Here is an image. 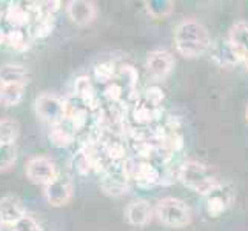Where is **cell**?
<instances>
[{
  "instance_id": "obj_11",
  "label": "cell",
  "mask_w": 248,
  "mask_h": 231,
  "mask_svg": "<svg viewBox=\"0 0 248 231\" xmlns=\"http://www.w3.org/2000/svg\"><path fill=\"white\" fill-rule=\"evenodd\" d=\"M100 190L111 198H121V196L130 191V179L126 177L122 168H109L104 173V177L100 179Z\"/></svg>"
},
{
  "instance_id": "obj_12",
  "label": "cell",
  "mask_w": 248,
  "mask_h": 231,
  "mask_svg": "<svg viewBox=\"0 0 248 231\" xmlns=\"http://www.w3.org/2000/svg\"><path fill=\"white\" fill-rule=\"evenodd\" d=\"M125 219L131 227L143 228L147 227L155 217V208L151 207L148 200L134 199L125 207Z\"/></svg>"
},
{
  "instance_id": "obj_15",
  "label": "cell",
  "mask_w": 248,
  "mask_h": 231,
  "mask_svg": "<svg viewBox=\"0 0 248 231\" xmlns=\"http://www.w3.org/2000/svg\"><path fill=\"white\" fill-rule=\"evenodd\" d=\"M76 138H78V136H76L74 128L66 119L63 122L51 126V130H49V140L59 148L70 147V145L76 140Z\"/></svg>"
},
{
  "instance_id": "obj_24",
  "label": "cell",
  "mask_w": 248,
  "mask_h": 231,
  "mask_svg": "<svg viewBox=\"0 0 248 231\" xmlns=\"http://www.w3.org/2000/svg\"><path fill=\"white\" fill-rule=\"evenodd\" d=\"M17 160L16 143H0V173L11 169Z\"/></svg>"
},
{
  "instance_id": "obj_26",
  "label": "cell",
  "mask_w": 248,
  "mask_h": 231,
  "mask_svg": "<svg viewBox=\"0 0 248 231\" xmlns=\"http://www.w3.org/2000/svg\"><path fill=\"white\" fill-rule=\"evenodd\" d=\"M62 2L59 0H45V2H37L39 17H54L56 13L61 10Z\"/></svg>"
},
{
  "instance_id": "obj_13",
  "label": "cell",
  "mask_w": 248,
  "mask_h": 231,
  "mask_svg": "<svg viewBox=\"0 0 248 231\" xmlns=\"http://www.w3.org/2000/svg\"><path fill=\"white\" fill-rule=\"evenodd\" d=\"M23 200L17 194H5L0 198V222L16 225L23 216H27Z\"/></svg>"
},
{
  "instance_id": "obj_4",
  "label": "cell",
  "mask_w": 248,
  "mask_h": 231,
  "mask_svg": "<svg viewBox=\"0 0 248 231\" xmlns=\"http://www.w3.org/2000/svg\"><path fill=\"white\" fill-rule=\"evenodd\" d=\"M34 113L42 122L54 126L66 119V104L54 92H42L34 100Z\"/></svg>"
},
{
  "instance_id": "obj_18",
  "label": "cell",
  "mask_w": 248,
  "mask_h": 231,
  "mask_svg": "<svg viewBox=\"0 0 248 231\" xmlns=\"http://www.w3.org/2000/svg\"><path fill=\"white\" fill-rule=\"evenodd\" d=\"M32 36L30 32V28H8L6 32V42L16 51H27L31 48Z\"/></svg>"
},
{
  "instance_id": "obj_3",
  "label": "cell",
  "mask_w": 248,
  "mask_h": 231,
  "mask_svg": "<svg viewBox=\"0 0 248 231\" xmlns=\"http://www.w3.org/2000/svg\"><path fill=\"white\" fill-rule=\"evenodd\" d=\"M155 216L162 225L168 228H184L191 224L193 211L185 200L167 196L157 200L155 207Z\"/></svg>"
},
{
  "instance_id": "obj_8",
  "label": "cell",
  "mask_w": 248,
  "mask_h": 231,
  "mask_svg": "<svg viewBox=\"0 0 248 231\" xmlns=\"http://www.w3.org/2000/svg\"><path fill=\"white\" fill-rule=\"evenodd\" d=\"M174 65H176L174 57L167 49H153L147 54V59H145L147 73L156 82L168 79L174 70Z\"/></svg>"
},
{
  "instance_id": "obj_28",
  "label": "cell",
  "mask_w": 248,
  "mask_h": 231,
  "mask_svg": "<svg viewBox=\"0 0 248 231\" xmlns=\"http://www.w3.org/2000/svg\"><path fill=\"white\" fill-rule=\"evenodd\" d=\"M164 91H162L159 87H150L147 90V92H145V99H147V104L151 105V107H155L157 108L160 104H162V100H164Z\"/></svg>"
},
{
  "instance_id": "obj_19",
  "label": "cell",
  "mask_w": 248,
  "mask_h": 231,
  "mask_svg": "<svg viewBox=\"0 0 248 231\" xmlns=\"http://www.w3.org/2000/svg\"><path fill=\"white\" fill-rule=\"evenodd\" d=\"M74 96L79 100H82L83 104H87L90 108L96 100V91H94L93 82L88 76H79L74 80Z\"/></svg>"
},
{
  "instance_id": "obj_2",
  "label": "cell",
  "mask_w": 248,
  "mask_h": 231,
  "mask_svg": "<svg viewBox=\"0 0 248 231\" xmlns=\"http://www.w3.org/2000/svg\"><path fill=\"white\" fill-rule=\"evenodd\" d=\"M177 181L202 198L220 184L213 168L198 159H186L182 162L177 169Z\"/></svg>"
},
{
  "instance_id": "obj_6",
  "label": "cell",
  "mask_w": 248,
  "mask_h": 231,
  "mask_svg": "<svg viewBox=\"0 0 248 231\" xmlns=\"http://www.w3.org/2000/svg\"><path fill=\"white\" fill-rule=\"evenodd\" d=\"M234 199H236V193L233 188L220 182L215 190L203 198L205 211H207V215L210 217H219L227 210L232 208Z\"/></svg>"
},
{
  "instance_id": "obj_1",
  "label": "cell",
  "mask_w": 248,
  "mask_h": 231,
  "mask_svg": "<svg viewBox=\"0 0 248 231\" xmlns=\"http://www.w3.org/2000/svg\"><path fill=\"white\" fill-rule=\"evenodd\" d=\"M174 48L184 59H198L210 53L213 45L208 28L193 17H186L177 22L173 32Z\"/></svg>"
},
{
  "instance_id": "obj_25",
  "label": "cell",
  "mask_w": 248,
  "mask_h": 231,
  "mask_svg": "<svg viewBox=\"0 0 248 231\" xmlns=\"http://www.w3.org/2000/svg\"><path fill=\"white\" fill-rule=\"evenodd\" d=\"M116 74V66L111 62H102L94 68V77L99 83H111Z\"/></svg>"
},
{
  "instance_id": "obj_5",
  "label": "cell",
  "mask_w": 248,
  "mask_h": 231,
  "mask_svg": "<svg viewBox=\"0 0 248 231\" xmlns=\"http://www.w3.org/2000/svg\"><path fill=\"white\" fill-rule=\"evenodd\" d=\"M59 174L61 173H59L54 160H51L46 156H32L25 164V176H27V179L31 184L40 185L42 188L49 185Z\"/></svg>"
},
{
  "instance_id": "obj_16",
  "label": "cell",
  "mask_w": 248,
  "mask_h": 231,
  "mask_svg": "<svg viewBox=\"0 0 248 231\" xmlns=\"http://www.w3.org/2000/svg\"><path fill=\"white\" fill-rule=\"evenodd\" d=\"M227 39L232 42V45L241 53L242 56H245L248 53V22H236L232 25Z\"/></svg>"
},
{
  "instance_id": "obj_10",
  "label": "cell",
  "mask_w": 248,
  "mask_h": 231,
  "mask_svg": "<svg viewBox=\"0 0 248 231\" xmlns=\"http://www.w3.org/2000/svg\"><path fill=\"white\" fill-rule=\"evenodd\" d=\"M210 57L220 68H233L244 62V56L232 45L227 37H220L213 42L210 48Z\"/></svg>"
},
{
  "instance_id": "obj_30",
  "label": "cell",
  "mask_w": 248,
  "mask_h": 231,
  "mask_svg": "<svg viewBox=\"0 0 248 231\" xmlns=\"http://www.w3.org/2000/svg\"><path fill=\"white\" fill-rule=\"evenodd\" d=\"M242 63H244L245 70H247V73H248V53H247V54L244 56V62H242Z\"/></svg>"
},
{
  "instance_id": "obj_17",
  "label": "cell",
  "mask_w": 248,
  "mask_h": 231,
  "mask_svg": "<svg viewBox=\"0 0 248 231\" xmlns=\"http://www.w3.org/2000/svg\"><path fill=\"white\" fill-rule=\"evenodd\" d=\"M143 8L151 19L164 20L173 14L176 2H173V0H145Z\"/></svg>"
},
{
  "instance_id": "obj_9",
  "label": "cell",
  "mask_w": 248,
  "mask_h": 231,
  "mask_svg": "<svg viewBox=\"0 0 248 231\" xmlns=\"http://www.w3.org/2000/svg\"><path fill=\"white\" fill-rule=\"evenodd\" d=\"M65 13L73 25L79 28L90 27L97 19V5L91 0H70L65 3Z\"/></svg>"
},
{
  "instance_id": "obj_32",
  "label": "cell",
  "mask_w": 248,
  "mask_h": 231,
  "mask_svg": "<svg viewBox=\"0 0 248 231\" xmlns=\"http://www.w3.org/2000/svg\"><path fill=\"white\" fill-rule=\"evenodd\" d=\"M0 17H2V15H0Z\"/></svg>"
},
{
  "instance_id": "obj_23",
  "label": "cell",
  "mask_w": 248,
  "mask_h": 231,
  "mask_svg": "<svg viewBox=\"0 0 248 231\" xmlns=\"http://www.w3.org/2000/svg\"><path fill=\"white\" fill-rule=\"evenodd\" d=\"M54 30V17H37L30 25V32L32 39H45Z\"/></svg>"
},
{
  "instance_id": "obj_7",
  "label": "cell",
  "mask_w": 248,
  "mask_h": 231,
  "mask_svg": "<svg viewBox=\"0 0 248 231\" xmlns=\"http://www.w3.org/2000/svg\"><path fill=\"white\" fill-rule=\"evenodd\" d=\"M74 194V185L71 177L59 174L49 185L44 186V198L49 207L61 208L71 202Z\"/></svg>"
},
{
  "instance_id": "obj_27",
  "label": "cell",
  "mask_w": 248,
  "mask_h": 231,
  "mask_svg": "<svg viewBox=\"0 0 248 231\" xmlns=\"http://www.w3.org/2000/svg\"><path fill=\"white\" fill-rule=\"evenodd\" d=\"M16 231H42L40 225H39V222L34 219L32 216L27 215V216H23L17 224L14 225Z\"/></svg>"
},
{
  "instance_id": "obj_20",
  "label": "cell",
  "mask_w": 248,
  "mask_h": 231,
  "mask_svg": "<svg viewBox=\"0 0 248 231\" xmlns=\"http://www.w3.org/2000/svg\"><path fill=\"white\" fill-rule=\"evenodd\" d=\"M25 87L23 85H2L0 83V105L11 108L19 105L23 100Z\"/></svg>"
},
{
  "instance_id": "obj_14",
  "label": "cell",
  "mask_w": 248,
  "mask_h": 231,
  "mask_svg": "<svg viewBox=\"0 0 248 231\" xmlns=\"http://www.w3.org/2000/svg\"><path fill=\"white\" fill-rule=\"evenodd\" d=\"M30 80L31 74L23 65L14 62L0 65V83L2 85H23V87H27Z\"/></svg>"
},
{
  "instance_id": "obj_21",
  "label": "cell",
  "mask_w": 248,
  "mask_h": 231,
  "mask_svg": "<svg viewBox=\"0 0 248 231\" xmlns=\"http://www.w3.org/2000/svg\"><path fill=\"white\" fill-rule=\"evenodd\" d=\"M20 136V123L16 119H0V143H16Z\"/></svg>"
},
{
  "instance_id": "obj_22",
  "label": "cell",
  "mask_w": 248,
  "mask_h": 231,
  "mask_svg": "<svg viewBox=\"0 0 248 231\" xmlns=\"http://www.w3.org/2000/svg\"><path fill=\"white\" fill-rule=\"evenodd\" d=\"M73 167L78 171L80 176H87L91 169H94V162H93V156L88 147H82L79 148V151L73 156Z\"/></svg>"
},
{
  "instance_id": "obj_29",
  "label": "cell",
  "mask_w": 248,
  "mask_h": 231,
  "mask_svg": "<svg viewBox=\"0 0 248 231\" xmlns=\"http://www.w3.org/2000/svg\"><path fill=\"white\" fill-rule=\"evenodd\" d=\"M0 231H16V228H14V225L3 224V222H0Z\"/></svg>"
},
{
  "instance_id": "obj_31",
  "label": "cell",
  "mask_w": 248,
  "mask_h": 231,
  "mask_svg": "<svg viewBox=\"0 0 248 231\" xmlns=\"http://www.w3.org/2000/svg\"><path fill=\"white\" fill-rule=\"evenodd\" d=\"M245 117H247V122H248V107H247V111H245Z\"/></svg>"
}]
</instances>
